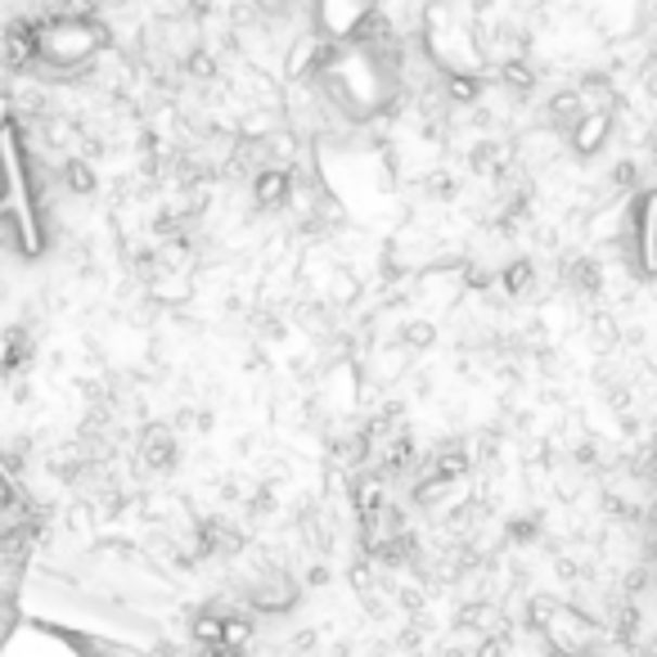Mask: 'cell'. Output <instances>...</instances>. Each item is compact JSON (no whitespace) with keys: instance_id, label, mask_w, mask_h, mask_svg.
<instances>
[{"instance_id":"6da1fadb","label":"cell","mask_w":657,"mask_h":657,"mask_svg":"<svg viewBox=\"0 0 657 657\" xmlns=\"http://www.w3.org/2000/svg\"><path fill=\"white\" fill-rule=\"evenodd\" d=\"M41 23V37H37V64H50V68H81L91 64L100 50H108V27L95 23V18H77L68 10H59L50 18H37Z\"/></svg>"},{"instance_id":"7a4b0ae2","label":"cell","mask_w":657,"mask_h":657,"mask_svg":"<svg viewBox=\"0 0 657 657\" xmlns=\"http://www.w3.org/2000/svg\"><path fill=\"white\" fill-rule=\"evenodd\" d=\"M621 257L635 271V280H657V190L631 194L626 207V230H621Z\"/></svg>"},{"instance_id":"3957f363","label":"cell","mask_w":657,"mask_h":657,"mask_svg":"<svg viewBox=\"0 0 657 657\" xmlns=\"http://www.w3.org/2000/svg\"><path fill=\"white\" fill-rule=\"evenodd\" d=\"M374 18L370 5H320L315 10V23H320V37L328 46H343V41H361L365 33L361 27Z\"/></svg>"},{"instance_id":"277c9868","label":"cell","mask_w":657,"mask_h":657,"mask_svg":"<svg viewBox=\"0 0 657 657\" xmlns=\"http://www.w3.org/2000/svg\"><path fill=\"white\" fill-rule=\"evenodd\" d=\"M37 37H41L37 18H18V23L5 27V37H0V54H5L10 73H23V68L37 64Z\"/></svg>"},{"instance_id":"5b68a950","label":"cell","mask_w":657,"mask_h":657,"mask_svg":"<svg viewBox=\"0 0 657 657\" xmlns=\"http://www.w3.org/2000/svg\"><path fill=\"white\" fill-rule=\"evenodd\" d=\"M297 581L288 577V572H271V577H261L253 590H248V604L257 608V613H288L293 604H297Z\"/></svg>"},{"instance_id":"8992f818","label":"cell","mask_w":657,"mask_h":657,"mask_svg":"<svg viewBox=\"0 0 657 657\" xmlns=\"http://www.w3.org/2000/svg\"><path fill=\"white\" fill-rule=\"evenodd\" d=\"M613 131H617V117H608V113H585L581 127L567 136V149H572L577 158H594V154H604V144L613 140Z\"/></svg>"},{"instance_id":"52a82bcc","label":"cell","mask_w":657,"mask_h":657,"mask_svg":"<svg viewBox=\"0 0 657 657\" xmlns=\"http://www.w3.org/2000/svg\"><path fill=\"white\" fill-rule=\"evenodd\" d=\"M293 198V171L288 167H261L257 176H253V203L257 207H284Z\"/></svg>"},{"instance_id":"ba28073f","label":"cell","mask_w":657,"mask_h":657,"mask_svg":"<svg viewBox=\"0 0 657 657\" xmlns=\"http://www.w3.org/2000/svg\"><path fill=\"white\" fill-rule=\"evenodd\" d=\"M577 95H581V104H585V113H617V104H621V91H617V81L608 77V73H585L581 81H577Z\"/></svg>"},{"instance_id":"9c48e42d","label":"cell","mask_w":657,"mask_h":657,"mask_svg":"<svg viewBox=\"0 0 657 657\" xmlns=\"http://www.w3.org/2000/svg\"><path fill=\"white\" fill-rule=\"evenodd\" d=\"M581 117H585V104H581V95H577V86H567V91H558V95H550V104H545V123H550V131L558 136H572L577 127H581Z\"/></svg>"},{"instance_id":"30bf717a","label":"cell","mask_w":657,"mask_h":657,"mask_svg":"<svg viewBox=\"0 0 657 657\" xmlns=\"http://www.w3.org/2000/svg\"><path fill=\"white\" fill-rule=\"evenodd\" d=\"M33 356H37L33 334H27L23 324H10V328H5V351H0V374H5V378L23 374L27 365H33Z\"/></svg>"},{"instance_id":"8fae6325","label":"cell","mask_w":657,"mask_h":657,"mask_svg":"<svg viewBox=\"0 0 657 657\" xmlns=\"http://www.w3.org/2000/svg\"><path fill=\"white\" fill-rule=\"evenodd\" d=\"M140 460L149 468H171L176 464V433L167 424H149L140 433Z\"/></svg>"},{"instance_id":"7c38bea8","label":"cell","mask_w":657,"mask_h":657,"mask_svg":"<svg viewBox=\"0 0 657 657\" xmlns=\"http://www.w3.org/2000/svg\"><path fill=\"white\" fill-rule=\"evenodd\" d=\"M198 541H203V554H239L244 550V531L226 518H207L198 527Z\"/></svg>"},{"instance_id":"4fadbf2b","label":"cell","mask_w":657,"mask_h":657,"mask_svg":"<svg viewBox=\"0 0 657 657\" xmlns=\"http://www.w3.org/2000/svg\"><path fill=\"white\" fill-rule=\"evenodd\" d=\"M190 640H194L203 653L226 648V613H217V608L194 613V617H190Z\"/></svg>"},{"instance_id":"5bb4252c","label":"cell","mask_w":657,"mask_h":657,"mask_svg":"<svg viewBox=\"0 0 657 657\" xmlns=\"http://www.w3.org/2000/svg\"><path fill=\"white\" fill-rule=\"evenodd\" d=\"M446 100L455 108H468L482 100V73H468V68H451L446 73Z\"/></svg>"},{"instance_id":"9a60e30c","label":"cell","mask_w":657,"mask_h":657,"mask_svg":"<svg viewBox=\"0 0 657 657\" xmlns=\"http://www.w3.org/2000/svg\"><path fill=\"white\" fill-rule=\"evenodd\" d=\"M500 288H504V297H531V288H536V261H527V257L510 261L500 271Z\"/></svg>"},{"instance_id":"2e32d148","label":"cell","mask_w":657,"mask_h":657,"mask_svg":"<svg viewBox=\"0 0 657 657\" xmlns=\"http://www.w3.org/2000/svg\"><path fill=\"white\" fill-rule=\"evenodd\" d=\"M510 158H514V149L500 144V140H487V144L473 149V167L482 171V176H500L504 167H510Z\"/></svg>"},{"instance_id":"e0dca14e","label":"cell","mask_w":657,"mask_h":657,"mask_svg":"<svg viewBox=\"0 0 657 657\" xmlns=\"http://www.w3.org/2000/svg\"><path fill=\"white\" fill-rule=\"evenodd\" d=\"M424 473H433V477H441V482H464V473H468V455L464 451H441Z\"/></svg>"},{"instance_id":"ac0fdd59","label":"cell","mask_w":657,"mask_h":657,"mask_svg":"<svg viewBox=\"0 0 657 657\" xmlns=\"http://www.w3.org/2000/svg\"><path fill=\"white\" fill-rule=\"evenodd\" d=\"M95 181H100V176H95V167L86 163V158H68L64 163V185L73 194H95Z\"/></svg>"},{"instance_id":"d6986e66","label":"cell","mask_w":657,"mask_h":657,"mask_svg":"<svg viewBox=\"0 0 657 657\" xmlns=\"http://www.w3.org/2000/svg\"><path fill=\"white\" fill-rule=\"evenodd\" d=\"M536 77H541V73H531L527 59H514V64H500V86H510V91H518V95H527V91H531Z\"/></svg>"},{"instance_id":"ffe728a7","label":"cell","mask_w":657,"mask_h":657,"mask_svg":"<svg viewBox=\"0 0 657 657\" xmlns=\"http://www.w3.org/2000/svg\"><path fill=\"white\" fill-rule=\"evenodd\" d=\"M401 343H405L410 351H428V347L437 343V328H433L428 320H405V328H401Z\"/></svg>"},{"instance_id":"44dd1931","label":"cell","mask_w":657,"mask_h":657,"mask_svg":"<svg viewBox=\"0 0 657 657\" xmlns=\"http://www.w3.org/2000/svg\"><path fill=\"white\" fill-rule=\"evenodd\" d=\"M253 640V617H239V613H226V648H239Z\"/></svg>"},{"instance_id":"7402d4cb","label":"cell","mask_w":657,"mask_h":657,"mask_svg":"<svg viewBox=\"0 0 657 657\" xmlns=\"http://www.w3.org/2000/svg\"><path fill=\"white\" fill-rule=\"evenodd\" d=\"M446 495H451V482H441V477H433V473H424V482L414 487V504H424V510L437 500H446Z\"/></svg>"},{"instance_id":"603a6c76","label":"cell","mask_w":657,"mask_h":657,"mask_svg":"<svg viewBox=\"0 0 657 657\" xmlns=\"http://www.w3.org/2000/svg\"><path fill=\"white\" fill-rule=\"evenodd\" d=\"M590 334H594V347H617V338H621V328H617V320L613 315H594L590 320Z\"/></svg>"},{"instance_id":"cb8c5ba5","label":"cell","mask_w":657,"mask_h":657,"mask_svg":"<svg viewBox=\"0 0 657 657\" xmlns=\"http://www.w3.org/2000/svg\"><path fill=\"white\" fill-rule=\"evenodd\" d=\"M190 293H194V288H190L185 275L176 280V284H171V280H167V284H154V297H163V302H190Z\"/></svg>"},{"instance_id":"d4e9b609","label":"cell","mask_w":657,"mask_h":657,"mask_svg":"<svg viewBox=\"0 0 657 657\" xmlns=\"http://www.w3.org/2000/svg\"><path fill=\"white\" fill-rule=\"evenodd\" d=\"M536 536H541V518H514V523H510V541L531 545Z\"/></svg>"},{"instance_id":"484cf974","label":"cell","mask_w":657,"mask_h":657,"mask_svg":"<svg viewBox=\"0 0 657 657\" xmlns=\"http://www.w3.org/2000/svg\"><path fill=\"white\" fill-rule=\"evenodd\" d=\"M635 176H640V167H635V163H617V167H613V190H617V194L635 190Z\"/></svg>"},{"instance_id":"4316f807","label":"cell","mask_w":657,"mask_h":657,"mask_svg":"<svg viewBox=\"0 0 657 657\" xmlns=\"http://www.w3.org/2000/svg\"><path fill=\"white\" fill-rule=\"evenodd\" d=\"M504 653H510V635H487V640H477L473 657H504Z\"/></svg>"},{"instance_id":"83f0119b","label":"cell","mask_w":657,"mask_h":657,"mask_svg":"<svg viewBox=\"0 0 657 657\" xmlns=\"http://www.w3.org/2000/svg\"><path fill=\"white\" fill-rule=\"evenodd\" d=\"M190 73H194V77H212V73H217V59L207 54V50H194V54H190Z\"/></svg>"},{"instance_id":"f1b7e54d","label":"cell","mask_w":657,"mask_h":657,"mask_svg":"<svg viewBox=\"0 0 657 657\" xmlns=\"http://www.w3.org/2000/svg\"><path fill=\"white\" fill-rule=\"evenodd\" d=\"M428 194H437V198H451V194H455L451 176H446V171H433V176H428Z\"/></svg>"},{"instance_id":"f546056e","label":"cell","mask_w":657,"mask_h":657,"mask_svg":"<svg viewBox=\"0 0 657 657\" xmlns=\"http://www.w3.org/2000/svg\"><path fill=\"white\" fill-rule=\"evenodd\" d=\"M640 81H644V91L657 100V54L644 59V68H640Z\"/></svg>"},{"instance_id":"4dcf8cb0","label":"cell","mask_w":657,"mask_h":657,"mask_svg":"<svg viewBox=\"0 0 657 657\" xmlns=\"http://www.w3.org/2000/svg\"><path fill=\"white\" fill-rule=\"evenodd\" d=\"M18 473H23V460H18V451H0V477H10V482H14Z\"/></svg>"},{"instance_id":"1f68e13d","label":"cell","mask_w":657,"mask_h":657,"mask_svg":"<svg viewBox=\"0 0 657 657\" xmlns=\"http://www.w3.org/2000/svg\"><path fill=\"white\" fill-rule=\"evenodd\" d=\"M14 504H18V491H14V482H10V477H0V514H5V510H14Z\"/></svg>"},{"instance_id":"d6a6232c","label":"cell","mask_w":657,"mask_h":657,"mask_svg":"<svg viewBox=\"0 0 657 657\" xmlns=\"http://www.w3.org/2000/svg\"><path fill=\"white\" fill-rule=\"evenodd\" d=\"M307 581H311V585H324V581H328V572H324V563H320V567H311V572H307Z\"/></svg>"},{"instance_id":"836d02e7","label":"cell","mask_w":657,"mask_h":657,"mask_svg":"<svg viewBox=\"0 0 657 657\" xmlns=\"http://www.w3.org/2000/svg\"><path fill=\"white\" fill-rule=\"evenodd\" d=\"M203 657H244L239 648H212V653H203Z\"/></svg>"},{"instance_id":"e575fe53","label":"cell","mask_w":657,"mask_h":657,"mask_svg":"<svg viewBox=\"0 0 657 657\" xmlns=\"http://www.w3.org/2000/svg\"><path fill=\"white\" fill-rule=\"evenodd\" d=\"M648 657H657V640H653V653H648Z\"/></svg>"},{"instance_id":"d590c367","label":"cell","mask_w":657,"mask_h":657,"mask_svg":"<svg viewBox=\"0 0 657 657\" xmlns=\"http://www.w3.org/2000/svg\"><path fill=\"white\" fill-rule=\"evenodd\" d=\"M0 541H5V531H0Z\"/></svg>"}]
</instances>
